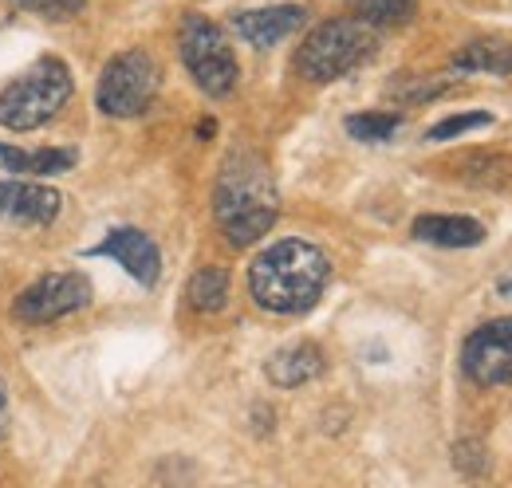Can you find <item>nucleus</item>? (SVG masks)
<instances>
[{
	"instance_id": "19",
	"label": "nucleus",
	"mask_w": 512,
	"mask_h": 488,
	"mask_svg": "<svg viewBox=\"0 0 512 488\" xmlns=\"http://www.w3.org/2000/svg\"><path fill=\"white\" fill-rule=\"evenodd\" d=\"M477 126H493V115H489V111H469V115L442 119L438 126H430V130H426V142H446V138H457V134L477 130Z\"/></svg>"
},
{
	"instance_id": "6",
	"label": "nucleus",
	"mask_w": 512,
	"mask_h": 488,
	"mask_svg": "<svg viewBox=\"0 0 512 488\" xmlns=\"http://www.w3.org/2000/svg\"><path fill=\"white\" fill-rule=\"evenodd\" d=\"M158 91V63L150 52L142 48H130L123 56L103 67V79H99V111L111 115V119H134L150 107Z\"/></svg>"
},
{
	"instance_id": "14",
	"label": "nucleus",
	"mask_w": 512,
	"mask_h": 488,
	"mask_svg": "<svg viewBox=\"0 0 512 488\" xmlns=\"http://www.w3.org/2000/svg\"><path fill=\"white\" fill-rule=\"evenodd\" d=\"M0 162L8 174H28V178H52V174H67L79 154L75 150H12L0 142Z\"/></svg>"
},
{
	"instance_id": "9",
	"label": "nucleus",
	"mask_w": 512,
	"mask_h": 488,
	"mask_svg": "<svg viewBox=\"0 0 512 488\" xmlns=\"http://www.w3.org/2000/svg\"><path fill=\"white\" fill-rule=\"evenodd\" d=\"M95 256H111L115 264H123L130 280H138L142 288L158 284V276H162V252L142 229H111L95 244Z\"/></svg>"
},
{
	"instance_id": "3",
	"label": "nucleus",
	"mask_w": 512,
	"mask_h": 488,
	"mask_svg": "<svg viewBox=\"0 0 512 488\" xmlns=\"http://www.w3.org/2000/svg\"><path fill=\"white\" fill-rule=\"evenodd\" d=\"M379 48V36L371 24H363L359 16H343V20H327L320 24L304 44L296 67L308 83H335L347 71H355L359 63H367Z\"/></svg>"
},
{
	"instance_id": "4",
	"label": "nucleus",
	"mask_w": 512,
	"mask_h": 488,
	"mask_svg": "<svg viewBox=\"0 0 512 488\" xmlns=\"http://www.w3.org/2000/svg\"><path fill=\"white\" fill-rule=\"evenodd\" d=\"M71 99V71L60 60H40L0 91V126L36 130Z\"/></svg>"
},
{
	"instance_id": "20",
	"label": "nucleus",
	"mask_w": 512,
	"mask_h": 488,
	"mask_svg": "<svg viewBox=\"0 0 512 488\" xmlns=\"http://www.w3.org/2000/svg\"><path fill=\"white\" fill-rule=\"evenodd\" d=\"M446 91H449V87H446V83H438V79H406V83L390 87V95H394V99H406V103L438 99V95H446Z\"/></svg>"
},
{
	"instance_id": "16",
	"label": "nucleus",
	"mask_w": 512,
	"mask_h": 488,
	"mask_svg": "<svg viewBox=\"0 0 512 488\" xmlns=\"http://www.w3.org/2000/svg\"><path fill=\"white\" fill-rule=\"evenodd\" d=\"M186 296H190L193 311H205V315H209V311H221V307L229 304V272L217 268V264L197 268L190 288H186Z\"/></svg>"
},
{
	"instance_id": "13",
	"label": "nucleus",
	"mask_w": 512,
	"mask_h": 488,
	"mask_svg": "<svg viewBox=\"0 0 512 488\" xmlns=\"http://www.w3.org/2000/svg\"><path fill=\"white\" fill-rule=\"evenodd\" d=\"M414 237L438 248H477L485 241V225L473 217H449V213H426L414 221Z\"/></svg>"
},
{
	"instance_id": "7",
	"label": "nucleus",
	"mask_w": 512,
	"mask_h": 488,
	"mask_svg": "<svg viewBox=\"0 0 512 488\" xmlns=\"http://www.w3.org/2000/svg\"><path fill=\"white\" fill-rule=\"evenodd\" d=\"M91 304V280L79 276V272H52V276H40L32 288H24L16 296V319L24 323H52V319H64L71 311Z\"/></svg>"
},
{
	"instance_id": "18",
	"label": "nucleus",
	"mask_w": 512,
	"mask_h": 488,
	"mask_svg": "<svg viewBox=\"0 0 512 488\" xmlns=\"http://www.w3.org/2000/svg\"><path fill=\"white\" fill-rule=\"evenodd\" d=\"M402 130V119L398 115H383V111H367V115H351L347 119V134L355 142H386Z\"/></svg>"
},
{
	"instance_id": "2",
	"label": "nucleus",
	"mask_w": 512,
	"mask_h": 488,
	"mask_svg": "<svg viewBox=\"0 0 512 488\" xmlns=\"http://www.w3.org/2000/svg\"><path fill=\"white\" fill-rule=\"evenodd\" d=\"M327 280H331V260L323 256V248L308 241L268 244L249 268L253 300L276 315H300L316 307Z\"/></svg>"
},
{
	"instance_id": "17",
	"label": "nucleus",
	"mask_w": 512,
	"mask_h": 488,
	"mask_svg": "<svg viewBox=\"0 0 512 488\" xmlns=\"http://www.w3.org/2000/svg\"><path fill=\"white\" fill-rule=\"evenodd\" d=\"M418 0H359V20L371 28H394L414 16Z\"/></svg>"
},
{
	"instance_id": "11",
	"label": "nucleus",
	"mask_w": 512,
	"mask_h": 488,
	"mask_svg": "<svg viewBox=\"0 0 512 488\" xmlns=\"http://www.w3.org/2000/svg\"><path fill=\"white\" fill-rule=\"evenodd\" d=\"M304 24V8L300 4H280V8H256V12H237L233 28L249 48H272L280 40H288L296 28Z\"/></svg>"
},
{
	"instance_id": "1",
	"label": "nucleus",
	"mask_w": 512,
	"mask_h": 488,
	"mask_svg": "<svg viewBox=\"0 0 512 488\" xmlns=\"http://www.w3.org/2000/svg\"><path fill=\"white\" fill-rule=\"evenodd\" d=\"M213 217L233 248H249L280 217V193L268 162L253 150H237L225 158L213 185Z\"/></svg>"
},
{
	"instance_id": "10",
	"label": "nucleus",
	"mask_w": 512,
	"mask_h": 488,
	"mask_svg": "<svg viewBox=\"0 0 512 488\" xmlns=\"http://www.w3.org/2000/svg\"><path fill=\"white\" fill-rule=\"evenodd\" d=\"M64 197L44 182H0V217L12 225H52Z\"/></svg>"
},
{
	"instance_id": "5",
	"label": "nucleus",
	"mask_w": 512,
	"mask_h": 488,
	"mask_svg": "<svg viewBox=\"0 0 512 488\" xmlns=\"http://www.w3.org/2000/svg\"><path fill=\"white\" fill-rule=\"evenodd\" d=\"M178 44H182V63L190 67L193 83H197L205 95L225 99V95L237 87L241 67H237V56H233L225 32H221L213 20H205V16H197V12L186 16Z\"/></svg>"
},
{
	"instance_id": "22",
	"label": "nucleus",
	"mask_w": 512,
	"mask_h": 488,
	"mask_svg": "<svg viewBox=\"0 0 512 488\" xmlns=\"http://www.w3.org/2000/svg\"><path fill=\"white\" fill-rule=\"evenodd\" d=\"M8 429V394H4V378H0V437Z\"/></svg>"
},
{
	"instance_id": "21",
	"label": "nucleus",
	"mask_w": 512,
	"mask_h": 488,
	"mask_svg": "<svg viewBox=\"0 0 512 488\" xmlns=\"http://www.w3.org/2000/svg\"><path fill=\"white\" fill-rule=\"evenodd\" d=\"M16 8L24 12H40V16H52V20H64V16H75L83 8V0H12Z\"/></svg>"
},
{
	"instance_id": "15",
	"label": "nucleus",
	"mask_w": 512,
	"mask_h": 488,
	"mask_svg": "<svg viewBox=\"0 0 512 488\" xmlns=\"http://www.w3.org/2000/svg\"><path fill=\"white\" fill-rule=\"evenodd\" d=\"M453 71L469 75H512V44L509 40H473L453 56Z\"/></svg>"
},
{
	"instance_id": "8",
	"label": "nucleus",
	"mask_w": 512,
	"mask_h": 488,
	"mask_svg": "<svg viewBox=\"0 0 512 488\" xmlns=\"http://www.w3.org/2000/svg\"><path fill=\"white\" fill-rule=\"evenodd\" d=\"M461 366L477 386H512V315L481 323L461 347Z\"/></svg>"
},
{
	"instance_id": "23",
	"label": "nucleus",
	"mask_w": 512,
	"mask_h": 488,
	"mask_svg": "<svg viewBox=\"0 0 512 488\" xmlns=\"http://www.w3.org/2000/svg\"><path fill=\"white\" fill-rule=\"evenodd\" d=\"M497 292H501V296H512V280H501V284H497Z\"/></svg>"
},
{
	"instance_id": "12",
	"label": "nucleus",
	"mask_w": 512,
	"mask_h": 488,
	"mask_svg": "<svg viewBox=\"0 0 512 488\" xmlns=\"http://www.w3.org/2000/svg\"><path fill=\"white\" fill-rule=\"evenodd\" d=\"M264 374H268L272 386L296 390V386H304V382L323 374V351L316 343H288L264 363Z\"/></svg>"
}]
</instances>
